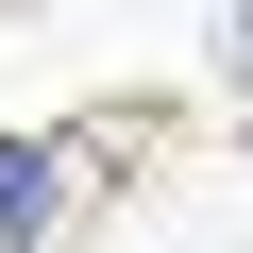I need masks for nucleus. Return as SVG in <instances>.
<instances>
[{
  "label": "nucleus",
  "mask_w": 253,
  "mask_h": 253,
  "mask_svg": "<svg viewBox=\"0 0 253 253\" xmlns=\"http://www.w3.org/2000/svg\"><path fill=\"white\" fill-rule=\"evenodd\" d=\"M34 219H51V152H34V135H0V236H34Z\"/></svg>",
  "instance_id": "nucleus-1"
}]
</instances>
